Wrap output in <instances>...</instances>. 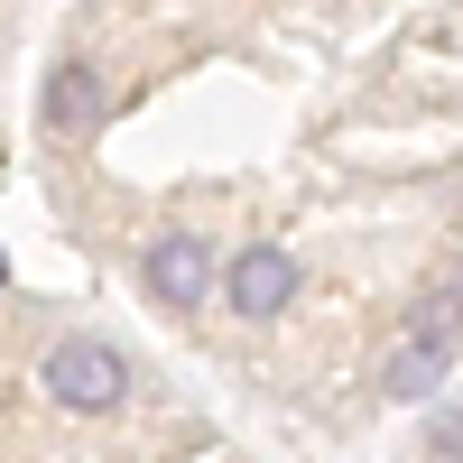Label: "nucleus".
<instances>
[{
    "label": "nucleus",
    "mask_w": 463,
    "mask_h": 463,
    "mask_svg": "<svg viewBox=\"0 0 463 463\" xmlns=\"http://www.w3.org/2000/svg\"><path fill=\"white\" fill-rule=\"evenodd\" d=\"M130 353L121 343H102V334H56L47 343V362H37V390H47L65 417H111L130 399Z\"/></svg>",
    "instance_id": "1"
},
{
    "label": "nucleus",
    "mask_w": 463,
    "mask_h": 463,
    "mask_svg": "<svg viewBox=\"0 0 463 463\" xmlns=\"http://www.w3.org/2000/svg\"><path fill=\"white\" fill-rule=\"evenodd\" d=\"M139 288H148V306H167V316H204L222 297V250L204 232H158V241L139 250Z\"/></svg>",
    "instance_id": "2"
},
{
    "label": "nucleus",
    "mask_w": 463,
    "mask_h": 463,
    "mask_svg": "<svg viewBox=\"0 0 463 463\" xmlns=\"http://www.w3.org/2000/svg\"><path fill=\"white\" fill-rule=\"evenodd\" d=\"M297 297H306V269H297V250H279V241H250V250H232V260H222V306H232V325H279Z\"/></svg>",
    "instance_id": "3"
},
{
    "label": "nucleus",
    "mask_w": 463,
    "mask_h": 463,
    "mask_svg": "<svg viewBox=\"0 0 463 463\" xmlns=\"http://www.w3.org/2000/svg\"><path fill=\"white\" fill-rule=\"evenodd\" d=\"M102 121H111V84H102V65L65 56L47 84H37V130H47V139H93Z\"/></svg>",
    "instance_id": "4"
}]
</instances>
